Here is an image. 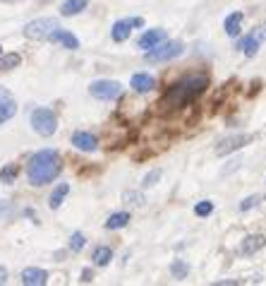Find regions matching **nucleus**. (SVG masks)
<instances>
[{
  "instance_id": "nucleus-3",
  "label": "nucleus",
  "mask_w": 266,
  "mask_h": 286,
  "mask_svg": "<svg viewBox=\"0 0 266 286\" xmlns=\"http://www.w3.org/2000/svg\"><path fill=\"white\" fill-rule=\"evenodd\" d=\"M183 41H161L158 46L149 48L144 60L147 63H168V60H175L178 56H183Z\"/></svg>"
},
{
  "instance_id": "nucleus-13",
  "label": "nucleus",
  "mask_w": 266,
  "mask_h": 286,
  "mask_svg": "<svg viewBox=\"0 0 266 286\" xmlns=\"http://www.w3.org/2000/svg\"><path fill=\"white\" fill-rule=\"evenodd\" d=\"M129 87H132L137 94H149L154 87H156V80H154L149 73H137V75H132V82H129Z\"/></svg>"
},
{
  "instance_id": "nucleus-25",
  "label": "nucleus",
  "mask_w": 266,
  "mask_h": 286,
  "mask_svg": "<svg viewBox=\"0 0 266 286\" xmlns=\"http://www.w3.org/2000/svg\"><path fill=\"white\" fill-rule=\"evenodd\" d=\"M84 245H86V236H84L82 231L72 233V238H70V250H72V253H79Z\"/></svg>"
},
{
  "instance_id": "nucleus-8",
  "label": "nucleus",
  "mask_w": 266,
  "mask_h": 286,
  "mask_svg": "<svg viewBox=\"0 0 266 286\" xmlns=\"http://www.w3.org/2000/svg\"><path fill=\"white\" fill-rule=\"evenodd\" d=\"M249 142H252V135H233V137L220 139L216 145V157H226L230 152H238V149L247 147Z\"/></svg>"
},
{
  "instance_id": "nucleus-33",
  "label": "nucleus",
  "mask_w": 266,
  "mask_h": 286,
  "mask_svg": "<svg viewBox=\"0 0 266 286\" xmlns=\"http://www.w3.org/2000/svg\"><path fill=\"white\" fill-rule=\"evenodd\" d=\"M38 3H51V0H38Z\"/></svg>"
},
{
  "instance_id": "nucleus-7",
  "label": "nucleus",
  "mask_w": 266,
  "mask_h": 286,
  "mask_svg": "<svg viewBox=\"0 0 266 286\" xmlns=\"http://www.w3.org/2000/svg\"><path fill=\"white\" fill-rule=\"evenodd\" d=\"M264 41H266V27H257L254 31H249L247 37L240 39L238 44H235V48H238V51H242V53H245L247 58H254Z\"/></svg>"
},
{
  "instance_id": "nucleus-9",
  "label": "nucleus",
  "mask_w": 266,
  "mask_h": 286,
  "mask_svg": "<svg viewBox=\"0 0 266 286\" xmlns=\"http://www.w3.org/2000/svg\"><path fill=\"white\" fill-rule=\"evenodd\" d=\"M48 41L51 44H63L67 51H77L79 48V39L70 34V31H65V29H53L51 34H48Z\"/></svg>"
},
{
  "instance_id": "nucleus-21",
  "label": "nucleus",
  "mask_w": 266,
  "mask_h": 286,
  "mask_svg": "<svg viewBox=\"0 0 266 286\" xmlns=\"http://www.w3.org/2000/svg\"><path fill=\"white\" fill-rule=\"evenodd\" d=\"M22 63V56L19 53H0V73H10V70H15L17 65Z\"/></svg>"
},
{
  "instance_id": "nucleus-26",
  "label": "nucleus",
  "mask_w": 266,
  "mask_h": 286,
  "mask_svg": "<svg viewBox=\"0 0 266 286\" xmlns=\"http://www.w3.org/2000/svg\"><path fill=\"white\" fill-rule=\"evenodd\" d=\"M161 175H163V171H161V168L149 171V173L144 175V181H142V188H151V185H156L158 181H161Z\"/></svg>"
},
{
  "instance_id": "nucleus-2",
  "label": "nucleus",
  "mask_w": 266,
  "mask_h": 286,
  "mask_svg": "<svg viewBox=\"0 0 266 286\" xmlns=\"http://www.w3.org/2000/svg\"><path fill=\"white\" fill-rule=\"evenodd\" d=\"M60 173H63V159H60V154L55 149H41V152H36L34 157L29 159L27 164L29 183L36 185V188L53 183Z\"/></svg>"
},
{
  "instance_id": "nucleus-1",
  "label": "nucleus",
  "mask_w": 266,
  "mask_h": 286,
  "mask_svg": "<svg viewBox=\"0 0 266 286\" xmlns=\"http://www.w3.org/2000/svg\"><path fill=\"white\" fill-rule=\"evenodd\" d=\"M209 87V77L206 75H190V77H183L178 80L175 84L168 87L163 101H161V111L163 113H170V111H178L187 103H192L197 96H202Z\"/></svg>"
},
{
  "instance_id": "nucleus-34",
  "label": "nucleus",
  "mask_w": 266,
  "mask_h": 286,
  "mask_svg": "<svg viewBox=\"0 0 266 286\" xmlns=\"http://www.w3.org/2000/svg\"><path fill=\"white\" fill-rule=\"evenodd\" d=\"M0 53H3V46H0Z\"/></svg>"
},
{
  "instance_id": "nucleus-27",
  "label": "nucleus",
  "mask_w": 266,
  "mask_h": 286,
  "mask_svg": "<svg viewBox=\"0 0 266 286\" xmlns=\"http://www.w3.org/2000/svg\"><path fill=\"white\" fill-rule=\"evenodd\" d=\"M211 212H213V202H211V200L197 202V207H194V214H197V217H209Z\"/></svg>"
},
{
  "instance_id": "nucleus-5",
  "label": "nucleus",
  "mask_w": 266,
  "mask_h": 286,
  "mask_svg": "<svg viewBox=\"0 0 266 286\" xmlns=\"http://www.w3.org/2000/svg\"><path fill=\"white\" fill-rule=\"evenodd\" d=\"M89 94L99 101H113L122 96V84L118 80H94L89 84Z\"/></svg>"
},
{
  "instance_id": "nucleus-16",
  "label": "nucleus",
  "mask_w": 266,
  "mask_h": 286,
  "mask_svg": "<svg viewBox=\"0 0 266 286\" xmlns=\"http://www.w3.org/2000/svg\"><path fill=\"white\" fill-rule=\"evenodd\" d=\"M129 34H132V24H129V19H118L113 29H110V39L115 41V44H122V41H127Z\"/></svg>"
},
{
  "instance_id": "nucleus-10",
  "label": "nucleus",
  "mask_w": 266,
  "mask_h": 286,
  "mask_svg": "<svg viewBox=\"0 0 266 286\" xmlns=\"http://www.w3.org/2000/svg\"><path fill=\"white\" fill-rule=\"evenodd\" d=\"M161 41H165V29H149V31H144V34L139 37L137 48H142V51H149V48L158 46Z\"/></svg>"
},
{
  "instance_id": "nucleus-19",
  "label": "nucleus",
  "mask_w": 266,
  "mask_h": 286,
  "mask_svg": "<svg viewBox=\"0 0 266 286\" xmlns=\"http://www.w3.org/2000/svg\"><path fill=\"white\" fill-rule=\"evenodd\" d=\"M127 224H129V212H115V214H110L108 219H106V229L118 231V229H125Z\"/></svg>"
},
{
  "instance_id": "nucleus-6",
  "label": "nucleus",
  "mask_w": 266,
  "mask_h": 286,
  "mask_svg": "<svg viewBox=\"0 0 266 286\" xmlns=\"http://www.w3.org/2000/svg\"><path fill=\"white\" fill-rule=\"evenodd\" d=\"M53 29H58V19L55 17H38L34 22L24 24V37L31 39V41H43Z\"/></svg>"
},
{
  "instance_id": "nucleus-23",
  "label": "nucleus",
  "mask_w": 266,
  "mask_h": 286,
  "mask_svg": "<svg viewBox=\"0 0 266 286\" xmlns=\"http://www.w3.org/2000/svg\"><path fill=\"white\" fill-rule=\"evenodd\" d=\"M15 113H17V103L15 101H10V99L8 101H0V125H3L5 120L12 118Z\"/></svg>"
},
{
  "instance_id": "nucleus-24",
  "label": "nucleus",
  "mask_w": 266,
  "mask_h": 286,
  "mask_svg": "<svg viewBox=\"0 0 266 286\" xmlns=\"http://www.w3.org/2000/svg\"><path fill=\"white\" fill-rule=\"evenodd\" d=\"M170 274H173L175 279H185L190 274V265H187L185 260H175L173 265H170Z\"/></svg>"
},
{
  "instance_id": "nucleus-11",
  "label": "nucleus",
  "mask_w": 266,
  "mask_h": 286,
  "mask_svg": "<svg viewBox=\"0 0 266 286\" xmlns=\"http://www.w3.org/2000/svg\"><path fill=\"white\" fill-rule=\"evenodd\" d=\"M72 145L82 152H96L99 149V139L94 137L92 132H84V130H77L72 135Z\"/></svg>"
},
{
  "instance_id": "nucleus-28",
  "label": "nucleus",
  "mask_w": 266,
  "mask_h": 286,
  "mask_svg": "<svg viewBox=\"0 0 266 286\" xmlns=\"http://www.w3.org/2000/svg\"><path fill=\"white\" fill-rule=\"evenodd\" d=\"M122 197H125V202H127V204H135V207H142V204H144V195L135 193V190H127Z\"/></svg>"
},
{
  "instance_id": "nucleus-20",
  "label": "nucleus",
  "mask_w": 266,
  "mask_h": 286,
  "mask_svg": "<svg viewBox=\"0 0 266 286\" xmlns=\"http://www.w3.org/2000/svg\"><path fill=\"white\" fill-rule=\"evenodd\" d=\"M92 260L96 267H106V265H110V260H113V250H110L108 245H99V248L94 250Z\"/></svg>"
},
{
  "instance_id": "nucleus-14",
  "label": "nucleus",
  "mask_w": 266,
  "mask_h": 286,
  "mask_svg": "<svg viewBox=\"0 0 266 286\" xmlns=\"http://www.w3.org/2000/svg\"><path fill=\"white\" fill-rule=\"evenodd\" d=\"M264 245H266V236H261V233H257V236H247V238L240 243L238 253L240 255H254V253H259Z\"/></svg>"
},
{
  "instance_id": "nucleus-12",
  "label": "nucleus",
  "mask_w": 266,
  "mask_h": 286,
  "mask_svg": "<svg viewBox=\"0 0 266 286\" xmlns=\"http://www.w3.org/2000/svg\"><path fill=\"white\" fill-rule=\"evenodd\" d=\"M48 281V272L38 267H27L22 272V284L24 286H43Z\"/></svg>"
},
{
  "instance_id": "nucleus-31",
  "label": "nucleus",
  "mask_w": 266,
  "mask_h": 286,
  "mask_svg": "<svg viewBox=\"0 0 266 286\" xmlns=\"http://www.w3.org/2000/svg\"><path fill=\"white\" fill-rule=\"evenodd\" d=\"M92 279H94V272H92V269H84V272H82V281H84V284H89Z\"/></svg>"
},
{
  "instance_id": "nucleus-29",
  "label": "nucleus",
  "mask_w": 266,
  "mask_h": 286,
  "mask_svg": "<svg viewBox=\"0 0 266 286\" xmlns=\"http://www.w3.org/2000/svg\"><path fill=\"white\" fill-rule=\"evenodd\" d=\"M261 202V197L259 195H249V197H245L242 202H240V212H249L252 207H257V204Z\"/></svg>"
},
{
  "instance_id": "nucleus-17",
  "label": "nucleus",
  "mask_w": 266,
  "mask_h": 286,
  "mask_svg": "<svg viewBox=\"0 0 266 286\" xmlns=\"http://www.w3.org/2000/svg\"><path fill=\"white\" fill-rule=\"evenodd\" d=\"M86 5H89V0H65L63 8H60V15L63 17H74L82 10H86Z\"/></svg>"
},
{
  "instance_id": "nucleus-30",
  "label": "nucleus",
  "mask_w": 266,
  "mask_h": 286,
  "mask_svg": "<svg viewBox=\"0 0 266 286\" xmlns=\"http://www.w3.org/2000/svg\"><path fill=\"white\" fill-rule=\"evenodd\" d=\"M129 24H132V29H142L144 27V17H132L129 19Z\"/></svg>"
},
{
  "instance_id": "nucleus-32",
  "label": "nucleus",
  "mask_w": 266,
  "mask_h": 286,
  "mask_svg": "<svg viewBox=\"0 0 266 286\" xmlns=\"http://www.w3.org/2000/svg\"><path fill=\"white\" fill-rule=\"evenodd\" d=\"M5 281H8V269L0 267V284H5Z\"/></svg>"
},
{
  "instance_id": "nucleus-15",
  "label": "nucleus",
  "mask_w": 266,
  "mask_h": 286,
  "mask_svg": "<svg viewBox=\"0 0 266 286\" xmlns=\"http://www.w3.org/2000/svg\"><path fill=\"white\" fill-rule=\"evenodd\" d=\"M242 19H245V12H230L228 17H226V22H223V29H226V34H228L230 39H235L240 34V29H242Z\"/></svg>"
},
{
  "instance_id": "nucleus-18",
  "label": "nucleus",
  "mask_w": 266,
  "mask_h": 286,
  "mask_svg": "<svg viewBox=\"0 0 266 286\" xmlns=\"http://www.w3.org/2000/svg\"><path fill=\"white\" fill-rule=\"evenodd\" d=\"M67 195H70V185L60 183L53 193H51V197H48V207H51V209H60V204H63V200Z\"/></svg>"
},
{
  "instance_id": "nucleus-4",
  "label": "nucleus",
  "mask_w": 266,
  "mask_h": 286,
  "mask_svg": "<svg viewBox=\"0 0 266 286\" xmlns=\"http://www.w3.org/2000/svg\"><path fill=\"white\" fill-rule=\"evenodd\" d=\"M31 128L41 137H51L58 130V118H55V113L51 109H36L31 113Z\"/></svg>"
},
{
  "instance_id": "nucleus-22",
  "label": "nucleus",
  "mask_w": 266,
  "mask_h": 286,
  "mask_svg": "<svg viewBox=\"0 0 266 286\" xmlns=\"http://www.w3.org/2000/svg\"><path fill=\"white\" fill-rule=\"evenodd\" d=\"M17 173H19V168L15 166V164H5V166L0 168V181L5 185H12L15 178H17Z\"/></svg>"
}]
</instances>
